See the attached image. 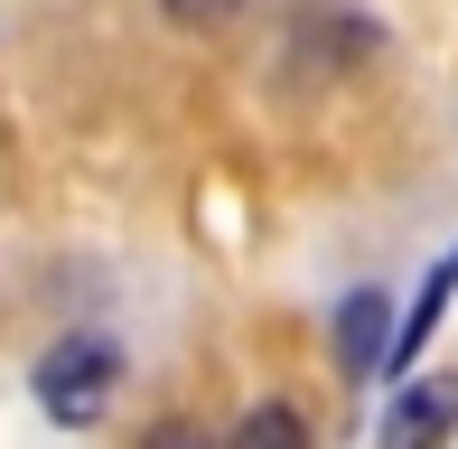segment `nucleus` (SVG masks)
I'll return each instance as SVG.
<instances>
[{"instance_id":"f257e3e1","label":"nucleus","mask_w":458,"mask_h":449,"mask_svg":"<svg viewBox=\"0 0 458 449\" xmlns=\"http://www.w3.org/2000/svg\"><path fill=\"white\" fill-rule=\"evenodd\" d=\"M122 384V346L113 337H66L38 356V402H47V421H94L103 402H113Z\"/></svg>"},{"instance_id":"f03ea898","label":"nucleus","mask_w":458,"mask_h":449,"mask_svg":"<svg viewBox=\"0 0 458 449\" xmlns=\"http://www.w3.org/2000/svg\"><path fill=\"white\" fill-rule=\"evenodd\" d=\"M449 431H458V384L449 375H421V384H403V394L384 402L374 449H449Z\"/></svg>"},{"instance_id":"7ed1b4c3","label":"nucleus","mask_w":458,"mask_h":449,"mask_svg":"<svg viewBox=\"0 0 458 449\" xmlns=\"http://www.w3.org/2000/svg\"><path fill=\"white\" fill-rule=\"evenodd\" d=\"M384 356H393V300L384 291H356L337 309V365L365 384V375H384Z\"/></svg>"},{"instance_id":"20e7f679","label":"nucleus","mask_w":458,"mask_h":449,"mask_svg":"<svg viewBox=\"0 0 458 449\" xmlns=\"http://www.w3.org/2000/svg\"><path fill=\"white\" fill-rule=\"evenodd\" d=\"M225 449H309V421L290 412V402H253V412L234 421V440Z\"/></svg>"},{"instance_id":"39448f33","label":"nucleus","mask_w":458,"mask_h":449,"mask_svg":"<svg viewBox=\"0 0 458 449\" xmlns=\"http://www.w3.org/2000/svg\"><path fill=\"white\" fill-rule=\"evenodd\" d=\"M140 449H216V440H206V431H197V421H159V431H150V440H140Z\"/></svg>"},{"instance_id":"423d86ee","label":"nucleus","mask_w":458,"mask_h":449,"mask_svg":"<svg viewBox=\"0 0 458 449\" xmlns=\"http://www.w3.org/2000/svg\"><path fill=\"white\" fill-rule=\"evenodd\" d=\"M178 19H197V29H206V19H225V0H178Z\"/></svg>"},{"instance_id":"0eeeda50","label":"nucleus","mask_w":458,"mask_h":449,"mask_svg":"<svg viewBox=\"0 0 458 449\" xmlns=\"http://www.w3.org/2000/svg\"><path fill=\"white\" fill-rule=\"evenodd\" d=\"M440 272H449V281H458V262H440Z\"/></svg>"}]
</instances>
